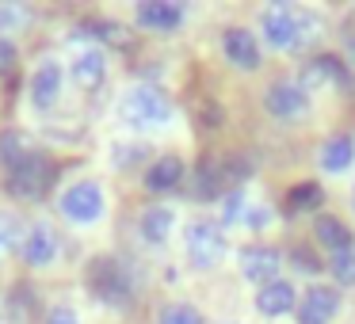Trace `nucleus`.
<instances>
[{"label":"nucleus","instance_id":"1","mask_svg":"<svg viewBox=\"0 0 355 324\" xmlns=\"http://www.w3.org/2000/svg\"><path fill=\"white\" fill-rule=\"evenodd\" d=\"M260 27H263V39L275 50H302L306 42L317 39L321 19H317L313 12L291 8V4H271L260 16Z\"/></svg>","mask_w":355,"mask_h":324},{"label":"nucleus","instance_id":"2","mask_svg":"<svg viewBox=\"0 0 355 324\" xmlns=\"http://www.w3.org/2000/svg\"><path fill=\"white\" fill-rule=\"evenodd\" d=\"M119 118H123V126H130V130H157V126H164L172 118V103L161 88L138 84L119 100Z\"/></svg>","mask_w":355,"mask_h":324},{"label":"nucleus","instance_id":"3","mask_svg":"<svg viewBox=\"0 0 355 324\" xmlns=\"http://www.w3.org/2000/svg\"><path fill=\"white\" fill-rule=\"evenodd\" d=\"M54 179H58L54 161L42 156V153H35V156H27L19 168H12L8 176H4V191H8L12 199L39 202V199H46V191L54 187Z\"/></svg>","mask_w":355,"mask_h":324},{"label":"nucleus","instance_id":"4","mask_svg":"<svg viewBox=\"0 0 355 324\" xmlns=\"http://www.w3.org/2000/svg\"><path fill=\"white\" fill-rule=\"evenodd\" d=\"M88 290L107 305H126L134 298V278L119 260H96L88 263Z\"/></svg>","mask_w":355,"mask_h":324},{"label":"nucleus","instance_id":"5","mask_svg":"<svg viewBox=\"0 0 355 324\" xmlns=\"http://www.w3.org/2000/svg\"><path fill=\"white\" fill-rule=\"evenodd\" d=\"M184 248H187L191 267L210 271V267H218L222 255H225V233L218 229L214 222H191L184 233Z\"/></svg>","mask_w":355,"mask_h":324},{"label":"nucleus","instance_id":"6","mask_svg":"<svg viewBox=\"0 0 355 324\" xmlns=\"http://www.w3.org/2000/svg\"><path fill=\"white\" fill-rule=\"evenodd\" d=\"M62 214L77 225H92L103 217V191L96 179H80L62 195Z\"/></svg>","mask_w":355,"mask_h":324},{"label":"nucleus","instance_id":"7","mask_svg":"<svg viewBox=\"0 0 355 324\" xmlns=\"http://www.w3.org/2000/svg\"><path fill=\"white\" fill-rule=\"evenodd\" d=\"M263 107L271 111L275 118L291 123V118H302L309 111V96L298 80H275V84L263 92Z\"/></svg>","mask_w":355,"mask_h":324},{"label":"nucleus","instance_id":"8","mask_svg":"<svg viewBox=\"0 0 355 324\" xmlns=\"http://www.w3.org/2000/svg\"><path fill=\"white\" fill-rule=\"evenodd\" d=\"M294 313H298V324H329L340 313V290L336 286H321V282L309 286Z\"/></svg>","mask_w":355,"mask_h":324},{"label":"nucleus","instance_id":"9","mask_svg":"<svg viewBox=\"0 0 355 324\" xmlns=\"http://www.w3.org/2000/svg\"><path fill=\"white\" fill-rule=\"evenodd\" d=\"M222 50L230 57V65H237L241 73L260 69V42L248 27H225L222 31Z\"/></svg>","mask_w":355,"mask_h":324},{"label":"nucleus","instance_id":"10","mask_svg":"<svg viewBox=\"0 0 355 324\" xmlns=\"http://www.w3.org/2000/svg\"><path fill=\"white\" fill-rule=\"evenodd\" d=\"M279 267H283V255H279L275 248H268V244H252V248L241 252V275H245L248 282H256V286L275 282Z\"/></svg>","mask_w":355,"mask_h":324},{"label":"nucleus","instance_id":"11","mask_svg":"<svg viewBox=\"0 0 355 324\" xmlns=\"http://www.w3.org/2000/svg\"><path fill=\"white\" fill-rule=\"evenodd\" d=\"M344 84H347V65L332 54L313 57V62L302 69V88H306V96L317 92V88L324 92V88H344Z\"/></svg>","mask_w":355,"mask_h":324},{"label":"nucleus","instance_id":"12","mask_svg":"<svg viewBox=\"0 0 355 324\" xmlns=\"http://www.w3.org/2000/svg\"><path fill=\"white\" fill-rule=\"evenodd\" d=\"M58 255V233L46 222H35L24 237V263L27 267H46Z\"/></svg>","mask_w":355,"mask_h":324},{"label":"nucleus","instance_id":"13","mask_svg":"<svg viewBox=\"0 0 355 324\" xmlns=\"http://www.w3.org/2000/svg\"><path fill=\"white\" fill-rule=\"evenodd\" d=\"M180 24H184V4H172V0L138 4V27H146V31H176Z\"/></svg>","mask_w":355,"mask_h":324},{"label":"nucleus","instance_id":"14","mask_svg":"<svg viewBox=\"0 0 355 324\" xmlns=\"http://www.w3.org/2000/svg\"><path fill=\"white\" fill-rule=\"evenodd\" d=\"M62 80H65L62 65H58V62H42L39 69H35V77H31V103H35V107H39V111L54 107L58 96H62Z\"/></svg>","mask_w":355,"mask_h":324},{"label":"nucleus","instance_id":"15","mask_svg":"<svg viewBox=\"0 0 355 324\" xmlns=\"http://www.w3.org/2000/svg\"><path fill=\"white\" fill-rule=\"evenodd\" d=\"M294 305H298L294 282L275 278V282H268V286H260V290H256V309H260L263 316H283V313H291Z\"/></svg>","mask_w":355,"mask_h":324},{"label":"nucleus","instance_id":"16","mask_svg":"<svg viewBox=\"0 0 355 324\" xmlns=\"http://www.w3.org/2000/svg\"><path fill=\"white\" fill-rule=\"evenodd\" d=\"M103 77H107V57H103V50L92 46V50H80L73 57V80H77V88L96 92L103 84Z\"/></svg>","mask_w":355,"mask_h":324},{"label":"nucleus","instance_id":"17","mask_svg":"<svg viewBox=\"0 0 355 324\" xmlns=\"http://www.w3.org/2000/svg\"><path fill=\"white\" fill-rule=\"evenodd\" d=\"M180 179H184V161H180V156H172V153L161 156V161H153V164H149V172H146V187L153 195L176 191Z\"/></svg>","mask_w":355,"mask_h":324},{"label":"nucleus","instance_id":"18","mask_svg":"<svg viewBox=\"0 0 355 324\" xmlns=\"http://www.w3.org/2000/svg\"><path fill=\"white\" fill-rule=\"evenodd\" d=\"M27 156H35V141H31V134L27 130H0V164L4 168H19V164L27 161Z\"/></svg>","mask_w":355,"mask_h":324},{"label":"nucleus","instance_id":"19","mask_svg":"<svg viewBox=\"0 0 355 324\" xmlns=\"http://www.w3.org/2000/svg\"><path fill=\"white\" fill-rule=\"evenodd\" d=\"M230 187V179H225V168H222V161H202L199 168H195V187H191V195L199 202H210V199H218V195Z\"/></svg>","mask_w":355,"mask_h":324},{"label":"nucleus","instance_id":"20","mask_svg":"<svg viewBox=\"0 0 355 324\" xmlns=\"http://www.w3.org/2000/svg\"><path fill=\"white\" fill-rule=\"evenodd\" d=\"M313 233H317V240H321V248H329L332 255H340V252H347V248L355 244L352 240V229H347L340 217H332V214H321L313 222Z\"/></svg>","mask_w":355,"mask_h":324},{"label":"nucleus","instance_id":"21","mask_svg":"<svg viewBox=\"0 0 355 324\" xmlns=\"http://www.w3.org/2000/svg\"><path fill=\"white\" fill-rule=\"evenodd\" d=\"M321 168L324 172H344V168H352V161H355V138L352 134H336V138H329L321 145Z\"/></svg>","mask_w":355,"mask_h":324},{"label":"nucleus","instance_id":"22","mask_svg":"<svg viewBox=\"0 0 355 324\" xmlns=\"http://www.w3.org/2000/svg\"><path fill=\"white\" fill-rule=\"evenodd\" d=\"M172 225H176V214H172L168 206H153V210L141 214V237H146L149 244H164Z\"/></svg>","mask_w":355,"mask_h":324},{"label":"nucleus","instance_id":"23","mask_svg":"<svg viewBox=\"0 0 355 324\" xmlns=\"http://www.w3.org/2000/svg\"><path fill=\"white\" fill-rule=\"evenodd\" d=\"M88 31H92V39L107 42V46H115V50H126L134 42L130 31H126L123 24H115V19H92V24H88Z\"/></svg>","mask_w":355,"mask_h":324},{"label":"nucleus","instance_id":"24","mask_svg":"<svg viewBox=\"0 0 355 324\" xmlns=\"http://www.w3.org/2000/svg\"><path fill=\"white\" fill-rule=\"evenodd\" d=\"M321 199H324V191L317 183H298L291 191V210H313V206H321Z\"/></svg>","mask_w":355,"mask_h":324},{"label":"nucleus","instance_id":"25","mask_svg":"<svg viewBox=\"0 0 355 324\" xmlns=\"http://www.w3.org/2000/svg\"><path fill=\"white\" fill-rule=\"evenodd\" d=\"M332 275H336L340 286H355V248L332 255Z\"/></svg>","mask_w":355,"mask_h":324},{"label":"nucleus","instance_id":"26","mask_svg":"<svg viewBox=\"0 0 355 324\" xmlns=\"http://www.w3.org/2000/svg\"><path fill=\"white\" fill-rule=\"evenodd\" d=\"M161 324H202V316L195 305H184V301H180V305H168L161 313Z\"/></svg>","mask_w":355,"mask_h":324},{"label":"nucleus","instance_id":"27","mask_svg":"<svg viewBox=\"0 0 355 324\" xmlns=\"http://www.w3.org/2000/svg\"><path fill=\"white\" fill-rule=\"evenodd\" d=\"M115 153H119V156H115L119 168H130V164H138L141 156H146V149H141V145H119Z\"/></svg>","mask_w":355,"mask_h":324},{"label":"nucleus","instance_id":"28","mask_svg":"<svg viewBox=\"0 0 355 324\" xmlns=\"http://www.w3.org/2000/svg\"><path fill=\"white\" fill-rule=\"evenodd\" d=\"M12 65H16V46H12V39H0V77L12 73Z\"/></svg>","mask_w":355,"mask_h":324},{"label":"nucleus","instance_id":"29","mask_svg":"<svg viewBox=\"0 0 355 324\" xmlns=\"http://www.w3.org/2000/svg\"><path fill=\"white\" fill-rule=\"evenodd\" d=\"M46 324H80V321H77V313H73L69 305H58V309H50Z\"/></svg>","mask_w":355,"mask_h":324},{"label":"nucleus","instance_id":"30","mask_svg":"<svg viewBox=\"0 0 355 324\" xmlns=\"http://www.w3.org/2000/svg\"><path fill=\"white\" fill-rule=\"evenodd\" d=\"M268 210H263V206H256V210H248V217H245V222H248V229H263V225H268Z\"/></svg>","mask_w":355,"mask_h":324},{"label":"nucleus","instance_id":"31","mask_svg":"<svg viewBox=\"0 0 355 324\" xmlns=\"http://www.w3.org/2000/svg\"><path fill=\"white\" fill-rule=\"evenodd\" d=\"M237 214H241V187L225 199V222H237Z\"/></svg>","mask_w":355,"mask_h":324},{"label":"nucleus","instance_id":"32","mask_svg":"<svg viewBox=\"0 0 355 324\" xmlns=\"http://www.w3.org/2000/svg\"><path fill=\"white\" fill-rule=\"evenodd\" d=\"M12 244V217L0 214V248H8Z\"/></svg>","mask_w":355,"mask_h":324},{"label":"nucleus","instance_id":"33","mask_svg":"<svg viewBox=\"0 0 355 324\" xmlns=\"http://www.w3.org/2000/svg\"><path fill=\"white\" fill-rule=\"evenodd\" d=\"M294 263H298V267H306V271H313V267H317V263L309 260V255L302 252V248H294Z\"/></svg>","mask_w":355,"mask_h":324},{"label":"nucleus","instance_id":"34","mask_svg":"<svg viewBox=\"0 0 355 324\" xmlns=\"http://www.w3.org/2000/svg\"><path fill=\"white\" fill-rule=\"evenodd\" d=\"M347 57H352V65H355V35H347Z\"/></svg>","mask_w":355,"mask_h":324},{"label":"nucleus","instance_id":"35","mask_svg":"<svg viewBox=\"0 0 355 324\" xmlns=\"http://www.w3.org/2000/svg\"><path fill=\"white\" fill-rule=\"evenodd\" d=\"M352 202H355V199H352Z\"/></svg>","mask_w":355,"mask_h":324}]
</instances>
